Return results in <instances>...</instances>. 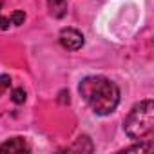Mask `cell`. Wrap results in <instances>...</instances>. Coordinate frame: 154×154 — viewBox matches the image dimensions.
<instances>
[{"label": "cell", "instance_id": "6da1fadb", "mask_svg": "<svg viewBox=\"0 0 154 154\" xmlns=\"http://www.w3.org/2000/svg\"><path fill=\"white\" fill-rule=\"evenodd\" d=\"M84 102L100 116L111 114L120 103V89L105 76H87L78 85Z\"/></svg>", "mask_w": 154, "mask_h": 154}, {"label": "cell", "instance_id": "7a4b0ae2", "mask_svg": "<svg viewBox=\"0 0 154 154\" xmlns=\"http://www.w3.org/2000/svg\"><path fill=\"white\" fill-rule=\"evenodd\" d=\"M125 134L134 141H145L154 131V102L143 100L136 103L123 122Z\"/></svg>", "mask_w": 154, "mask_h": 154}, {"label": "cell", "instance_id": "3957f363", "mask_svg": "<svg viewBox=\"0 0 154 154\" xmlns=\"http://www.w3.org/2000/svg\"><path fill=\"white\" fill-rule=\"evenodd\" d=\"M58 40H60V45L67 51H78V49H82V45L85 42L84 35L74 27H63L58 35Z\"/></svg>", "mask_w": 154, "mask_h": 154}, {"label": "cell", "instance_id": "277c9868", "mask_svg": "<svg viewBox=\"0 0 154 154\" xmlns=\"http://www.w3.org/2000/svg\"><path fill=\"white\" fill-rule=\"evenodd\" d=\"M0 152H9V154H20V152H31V145L26 138H9L0 145Z\"/></svg>", "mask_w": 154, "mask_h": 154}, {"label": "cell", "instance_id": "5b68a950", "mask_svg": "<svg viewBox=\"0 0 154 154\" xmlns=\"http://www.w3.org/2000/svg\"><path fill=\"white\" fill-rule=\"evenodd\" d=\"M47 8H49L51 17H54V18H63V17L67 15L69 2H67V0H47Z\"/></svg>", "mask_w": 154, "mask_h": 154}, {"label": "cell", "instance_id": "8992f818", "mask_svg": "<svg viewBox=\"0 0 154 154\" xmlns=\"http://www.w3.org/2000/svg\"><path fill=\"white\" fill-rule=\"evenodd\" d=\"M67 150H82V152H93L94 147H93V141L89 140V136H80L78 140L74 141V145H71Z\"/></svg>", "mask_w": 154, "mask_h": 154}, {"label": "cell", "instance_id": "52a82bcc", "mask_svg": "<svg viewBox=\"0 0 154 154\" xmlns=\"http://www.w3.org/2000/svg\"><path fill=\"white\" fill-rule=\"evenodd\" d=\"M26 98H27V93H26V89L24 87H17V89H13V93H11V100H13V103H24L26 102Z\"/></svg>", "mask_w": 154, "mask_h": 154}, {"label": "cell", "instance_id": "ba28073f", "mask_svg": "<svg viewBox=\"0 0 154 154\" xmlns=\"http://www.w3.org/2000/svg\"><path fill=\"white\" fill-rule=\"evenodd\" d=\"M147 150H152V143L149 140H145V143H138V145L123 149V152H147Z\"/></svg>", "mask_w": 154, "mask_h": 154}, {"label": "cell", "instance_id": "9c48e42d", "mask_svg": "<svg viewBox=\"0 0 154 154\" xmlns=\"http://www.w3.org/2000/svg\"><path fill=\"white\" fill-rule=\"evenodd\" d=\"M11 87V76L9 74H0V96Z\"/></svg>", "mask_w": 154, "mask_h": 154}, {"label": "cell", "instance_id": "30bf717a", "mask_svg": "<svg viewBox=\"0 0 154 154\" xmlns=\"http://www.w3.org/2000/svg\"><path fill=\"white\" fill-rule=\"evenodd\" d=\"M9 20H11L13 26H22L24 20H26V13L24 11H13L11 17H9Z\"/></svg>", "mask_w": 154, "mask_h": 154}, {"label": "cell", "instance_id": "8fae6325", "mask_svg": "<svg viewBox=\"0 0 154 154\" xmlns=\"http://www.w3.org/2000/svg\"><path fill=\"white\" fill-rule=\"evenodd\" d=\"M9 26H11V20L2 17V0H0V29L6 31V29H9Z\"/></svg>", "mask_w": 154, "mask_h": 154}]
</instances>
